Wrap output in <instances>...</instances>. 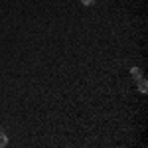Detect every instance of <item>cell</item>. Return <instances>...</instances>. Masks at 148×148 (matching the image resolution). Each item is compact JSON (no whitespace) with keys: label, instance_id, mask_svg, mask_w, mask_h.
Returning <instances> with one entry per match:
<instances>
[{"label":"cell","instance_id":"obj_1","mask_svg":"<svg viewBox=\"0 0 148 148\" xmlns=\"http://www.w3.org/2000/svg\"><path fill=\"white\" fill-rule=\"evenodd\" d=\"M146 85H148L146 79H144V77H140V79H138V91H140V93H146V91H148Z\"/></svg>","mask_w":148,"mask_h":148},{"label":"cell","instance_id":"obj_2","mask_svg":"<svg viewBox=\"0 0 148 148\" xmlns=\"http://www.w3.org/2000/svg\"><path fill=\"white\" fill-rule=\"evenodd\" d=\"M6 144H8V134L4 130H0V148H4Z\"/></svg>","mask_w":148,"mask_h":148},{"label":"cell","instance_id":"obj_3","mask_svg":"<svg viewBox=\"0 0 148 148\" xmlns=\"http://www.w3.org/2000/svg\"><path fill=\"white\" fill-rule=\"evenodd\" d=\"M130 75H132L134 79H140V77H142V69L140 67H132L130 69Z\"/></svg>","mask_w":148,"mask_h":148},{"label":"cell","instance_id":"obj_4","mask_svg":"<svg viewBox=\"0 0 148 148\" xmlns=\"http://www.w3.org/2000/svg\"><path fill=\"white\" fill-rule=\"evenodd\" d=\"M95 2H97V0H81V4H83V6H93Z\"/></svg>","mask_w":148,"mask_h":148}]
</instances>
